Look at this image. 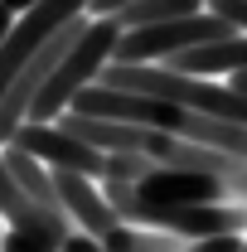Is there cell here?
Segmentation results:
<instances>
[{
    "label": "cell",
    "instance_id": "6",
    "mask_svg": "<svg viewBox=\"0 0 247 252\" xmlns=\"http://www.w3.org/2000/svg\"><path fill=\"white\" fill-rule=\"evenodd\" d=\"M136 194L151 209H204V204H223L228 189L214 175H194V170H165L155 165L151 175L136 185Z\"/></svg>",
    "mask_w": 247,
    "mask_h": 252
},
{
    "label": "cell",
    "instance_id": "8",
    "mask_svg": "<svg viewBox=\"0 0 247 252\" xmlns=\"http://www.w3.org/2000/svg\"><path fill=\"white\" fill-rule=\"evenodd\" d=\"M0 223L15 228V233H25V238H34V243H44V248H54V252L73 233L68 219H54V214H44V209L30 204V194L15 185V175L5 170V156H0Z\"/></svg>",
    "mask_w": 247,
    "mask_h": 252
},
{
    "label": "cell",
    "instance_id": "12",
    "mask_svg": "<svg viewBox=\"0 0 247 252\" xmlns=\"http://www.w3.org/2000/svg\"><path fill=\"white\" fill-rule=\"evenodd\" d=\"M155 165L146 156H131V151H117V156H102V185H141Z\"/></svg>",
    "mask_w": 247,
    "mask_h": 252
},
{
    "label": "cell",
    "instance_id": "4",
    "mask_svg": "<svg viewBox=\"0 0 247 252\" xmlns=\"http://www.w3.org/2000/svg\"><path fill=\"white\" fill-rule=\"evenodd\" d=\"M78 15H88V0H44V5H34V10H25V15L15 20L10 39L0 44V102L10 93V83L25 73V63H30L68 20H78Z\"/></svg>",
    "mask_w": 247,
    "mask_h": 252
},
{
    "label": "cell",
    "instance_id": "9",
    "mask_svg": "<svg viewBox=\"0 0 247 252\" xmlns=\"http://www.w3.org/2000/svg\"><path fill=\"white\" fill-rule=\"evenodd\" d=\"M0 156H5V170L15 175V185L30 194V204H34V209H44V214L63 219L59 189H54V170H49V165H39L34 156H25V151H15V146H5Z\"/></svg>",
    "mask_w": 247,
    "mask_h": 252
},
{
    "label": "cell",
    "instance_id": "11",
    "mask_svg": "<svg viewBox=\"0 0 247 252\" xmlns=\"http://www.w3.org/2000/svg\"><path fill=\"white\" fill-rule=\"evenodd\" d=\"M185 248H189V243L170 238V233H155V228H131V223L112 228V233L102 238V252H185Z\"/></svg>",
    "mask_w": 247,
    "mask_h": 252
},
{
    "label": "cell",
    "instance_id": "21",
    "mask_svg": "<svg viewBox=\"0 0 247 252\" xmlns=\"http://www.w3.org/2000/svg\"><path fill=\"white\" fill-rule=\"evenodd\" d=\"M0 243H5V223H0Z\"/></svg>",
    "mask_w": 247,
    "mask_h": 252
},
{
    "label": "cell",
    "instance_id": "19",
    "mask_svg": "<svg viewBox=\"0 0 247 252\" xmlns=\"http://www.w3.org/2000/svg\"><path fill=\"white\" fill-rule=\"evenodd\" d=\"M10 30H15V15H10V10H5V5H0V44H5V39H10Z\"/></svg>",
    "mask_w": 247,
    "mask_h": 252
},
{
    "label": "cell",
    "instance_id": "10",
    "mask_svg": "<svg viewBox=\"0 0 247 252\" xmlns=\"http://www.w3.org/2000/svg\"><path fill=\"white\" fill-rule=\"evenodd\" d=\"M199 10H204V0H136L117 15V25L122 30H151V25H170V20H189Z\"/></svg>",
    "mask_w": 247,
    "mask_h": 252
},
{
    "label": "cell",
    "instance_id": "17",
    "mask_svg": "<svg viewBox=\"0 0 247 252\" xmlns=\"http://www.w3.org/2000/svg\"><path fill=\"white\" fill-rule=\"evenodd\" d=\"M223 189H228V199H238V204H247V165H243V170H238V175H233V180H228Z\"/></svg>",
    "mask_w": 247,
    "mask_h": 252
},
{
    "label": "cell",
    "instance_id": "13",
    "mask_svg": "<svg viewBox=\"0 0 247 252\" xmlns=\"http://www.w3.org/2000/svg\"><path fill=\"white\" fill-rule=\"evenodd\" d=\"M247 238H238V233H223V238H204V243H189L185 252H243Z\"/></svg>",
    "mask_w": 247,
    "mask_h": 252
},
{
    "label": "cell",
    "instance_id": "2",
    "mask_svg": "<svg viewBox=\"0 0 247 252\" xmlns=\"http://www.w3.org/2000/svg\"><path fill=\"white\" fill-rule=\"evenodd\" d=\"M233 34L238 30L228 20L199 10L189 20H170V25H151V30H122V44H117V59L112 63H170L175 54L204 49V44L233 39Z\"/></svg>",
    "mask_w": 247,
    "mask_h": 252
},
{
    "label": "cell",
    "instance_id": "20",
    "mask_svg": "<svg viewBox=\"0 0 247 252\" xmlns=\"http://www.w3.org/2000/svg\"><path fill=\"white\" fill-rule=\"evenodd\" d=\"M228 88H233V93H243V97H247V73H233V78H228Z\"/></svg>",
    "mask_w": 247,
    "mask_h": 252
},
{
    "label": "cell",
    "instance_id": "14",
    "mask_svg": "<svg viewBox=\"0 0 247 252\" xmlns=\"http://www.w3.org/2000/svg\"><path fill=\"white\" fill-rule=\"evenodd\" d=\"M0 252H54V248L34 243V238H25V233H15V228H5V243H0Z\"/></svg>",
    "mask_w": 247,
    "mask_h": 252
},
{
    "label": "cell",
    "instance_id": "22",
    "mask_svg": "<svg viewBox=\"0 0 247 252\" xmlns=\"http://www.w3.org/2000/svg\"><path fill=\"white\" fill-rule=\"evenodd\" d=\"M243 252H247V243H243Z\"/></svg>",
    "mask_w": 247,
    "mask_h": 252
},
{
    "label": "cell",
    "instance_id": "15",
    "mask_svg": "<svg viewBox=\"0 0 247 252\" xmlns=\"http://www.w3.org/2000/svg\"><path fill=\"white\" fill-rule=\"evenodd\" d=\"M59 252H102V243H97V238H88V233H78V228H73V233L63 238V248H59Z\"/></svg>",
    "mask_w": 247,
    "mask_h": 252
},
{
    "label": "cell",
    "instance_id": "7",
    "mask_svg": "<svg viewBox=\"0 0 247 252\" xmlns=\"http://www.w3.org/2000/svg\"><path fill=\"white\" fill-rule=\"evenodd\" d=\"M54 189H59V204H63V219L73 223L78 233L88 238H107L112 228H122V219L112 214V204L102 199V185L88 180V175H73V170H54Z\"/></svg>",
    "mask_w": 247,
    "mask_h": 252
},
{
    "label": "cell",
    "instance_id": "5",
    "mask_svg": "<svg viewBox=\"0 0 247 252\" xmlns=\"http://www.w3.org/2000/svg\"><path fill=\"white\" fill-rule=\"evenodd\" d=\"M10 146H15V151H25V156H34L39 165H49V170H73V175L102 180V151L83 146L78 136H68L59 122H54V126L25 122L20 131H15V141H10Z\"/></svg>",
    "mask_w": 247,
    "mask_h": 252
},
{
    "label": "cell",
    "instance_id": "3",
    "mask_svg": "<svg viewBox=\"0 0 247 252\" xmlns=\"http://www.w3.org/2000/svg\"><path fill=\"white\" fill-rule=\"evenodd\" d=\"M73 117H97V122H122V126H151V131H170V136H180L189 122L185 107H175V102H160V97H141V93H122V88H83V93L73 97V107H68Z\"/></svg>",
    "mask_w": 247,
    "mask_h": 252
},
{
    "label": "cell",
    "instance_id": "18",
    "mask_svg": "<svg viewBox=\"0 0 247 252\" xmlns=\"http://www.w3.org/2000/svg\"><path fill=\"white\" fill-rule=\"evenodd\" d=\"M10 15H25V10H34V5H44V0H0Z\"/></svg>",
    "mask_w": 247,
    "mask_h": 252
},
{
    "label": "cell",
    "instance_id": "1",
    "mask_svg": "<svg viewBox=\"0 0 247 252\" xmlns=\"http://www.w3.org/2000/svg\"><path fill=\"white\" fill-rule=\"evenodd\" d=\"M117 44H122V25H117V20H88L83 39L63 54V63L54 68V78L44 83V93L34 97L30 122L54 126L63 112L73 107V97L83 93V88H93L97 78H102V68L117 59Z\"/></svg>",
    "mask_w": 247,
    "mask_h": 252
},
{
    "label": "cell",
    "instance_id": "16",
    "mask_svg": "<svg viewBox=\"0 0 247 252\" xmlns=\"http://www.w3.org/2000/svg\"><path fill=\"white\" fill-rule=\"evenodd\" d=\"M126 5H136V0H88V10H93L97 20H117Z\"/></svg>",
    "mask_w": 247,
    "mask_h": 252
}]
</instances>
